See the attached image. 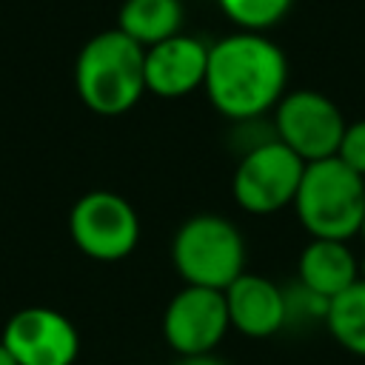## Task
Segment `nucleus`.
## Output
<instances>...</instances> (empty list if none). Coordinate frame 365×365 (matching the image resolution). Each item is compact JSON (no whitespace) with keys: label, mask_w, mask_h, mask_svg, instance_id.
Wrapping results in <instances>:
<instances>
[{"label":"nucleus","mask_w":365,"mask_h":365,"mask_svg":"<svg viewBox=\"0 0 365 365\" xmlns=\"http://www.w3.org/2000/svg\"><path fill=\"white\" fill-rule=\"evenodd\" d=\"M182 20L185 14L180 0H125L117 14V29L137 46L151 48L180 34Z\"/></svg>","instance_id":"obj_13"},{"label":"nucleus","mask_w":365,"mask_h":365,"mask_svg":"<svg viewBox=\"0 0 365 365\" xmlns=\"http://www.w3.org/2000/svg\"><path fill=\"white\" fill-rule=\"evenodd\" d=\"M228 322L251 339L274 336L288 319V299L279 285L262 274H240L225 291Z\"/></svg>","instance_id":"obj_11"},{"label":"nucleus","mask_w":365,"mask_h":365,"mask_svg":"<svg viewBox=\"0 0 365 365\" xmlns=\"http://www.w3.org/2000/svg\"><path fill=\"white\" fill-rule=\"evenodd\" d=\"M0 342L11 351L17 365H74L80 354V336L71 319L46 305L11 314Z\"/></svg>","instance_id":"obj_9"},{"label":"nucleus","mask_w":365,"mask_h":365,"mask_svg":"<svg viewBox=\"0 0 365 365\" xmlns=\"http://www.w3.org/2000/svg\"><path fill=\"white\" fill-rule=\"evenodd\" d=\"M0 365H17V359L11 356V351H9L3 342H0Z\"/></svg>","instance_id":"obj_18"},{"label":"nucleus","mask_w":365,"mask_h":365,"mask_svg":"<svg viewBox=\"0 0 365 365\" xmlns=\"http://www.w3.org/2000/svg\"><path fill=\"white\" fill-rule=\"evenodd\" d=\"M345 125L348 123L339 106L331 97L311 88L282 94V100L274 106L277 140L285 148H291L302 163L336 157Z\"/></svg>","instance_id":"obj_7"},{"label":"nucleus","mask_w":365,"mask_h":365,"mask_svg":"<svg viewBox=\"0 0 365 365\" xmlns=\"http://www.w3.org/2000/svg\"><path fill=\"white\" fill-rule=\"evenodd\" d=\"M208 46L191 34H174L145 48V91L174 100L185 97L205 83Z\"/></svg>","instance_id":"obj_10"},{"label":"nucleus","mask_w":365,"mask_h":365,"mask_svg":"<svg viewBox=\"0 0 365 365\" xmlns=\"http://www.w3.org/2000/svg\"><path fill=\"white\" fill-rule=\"evenodd\" d=\"M171 262L185 285L225 291L245 274V242L231 220L220 214H194L171 240Z\"/></svg>","instance_id":"obj_4"},{"label":"nucleus","mask_w":365,"mask_h":365,"mask_svg":"<svg viewBox=\"0 0 365 365\" xmlns=\"http://www.w3.org/2000/svg\"><path fill=\"white\" fill-rule=\"evenodd\" d=\"M145 48L120 29L94 34L77 54L74 86L86 108L103 117L131 111L145 94Z\"/></svg>","instance_id":"obj_2"},{"label":"nucleus","mask_w":365,"mask_h":365,"mask_svg":"<svg viewBox=\"0 0 365 365\" xmlns=\"http://www.w3.org/2000/svg\"><path fill=\"white\" fill-rule=\"evenodd\" d=\"M220 11L240 29V31H257L262 34L265 29L277 26L294 0H217Z\"/></svg>","instance_id":"obj_15"},{"label":"nucleus","mask_w":365,"mask_h":365,"mask_svg":"<svg viewBox=\"0 0 365 365\" xmlns=\"http://www.w3.org/2000/svg\"><path fill=\"white\" fill-rule=\"evenodd\" d=\"M336 157L351 171L365 177V120H356V123L345 125V134H342L339 148H336Z\"/></svg>","instance_id":"obj_16"},{"label":"nucleus","mask_w":365,"mask_h":365,"mask_svg":"<svg viewBox=\"0 0 365 365\" xmlns=\"http://www.w3.org/2000/svg\"><path fill=\"white\" fill-rule=\"evenodd\" d=\"M359 262V279H365V254H362V259H356Z\"/></svg>","instance_id":"obj_19"},{"label":"nucleus","mask_w":365,"mask_h":365,"mask_svg":"<svg viewBox=\"0 0 365 365\" xmlns=\"http://www.w3.org/2000/svg\"><path fill=\"white\" fill-rule=\"evenodd\" d=\"M297 217L314 240H351L365 217V177L351 171L339 157L305 163L297 197Z\"/></svg>","instance_id":"obj_3"},{"label":"nucleus","mask_w":365,"mask_h":365,"mask_svg":"<svg viewBox=\"0 0 365 365\" xmlns=\"http://www.w3.org/2000/svg\"><path fill=\"white\" fill-rule=\"evenodd\" d=\"M359 237L365 240V217H362V228H359Z\"/></svg>","instance_id":"obj_20"},{"label":"nucleus","mask_w":365,"mask_h":365,"mask_svg":"<svg viewBox=\"0 0 365 365\" xmlns=\"http://www.w3.org/2000/svg\"><path fill=\"white\" fill-rule=\"evenodd\" d=\"M177 365H225V362L217 359L214 354H194V356H180Z\"/></svg>","instance_id":"obj_17"},{"label":"nucleus","mask_w":365,"mask_h":365,"mask_svg":"<svg viewBox=\"0 0 365 365\" xmlns=\"http://www.w3.org/2000/svg\"><path fill=\"white\" fill-rule=\"evenodd\" d=\"M305 163L277 137L251 145L231 180L234 200L248 214H274L294 205Z\"/></svg>","instance_id":"obj_5"},{"label":"nucleus","mask_w":365,"mask_h":365,"mask_svg":"<svg viewBox=\"0 0 365 365\" xmlns=\"http://www.w3.org/2000/svg\"><path fill=\"white\" fill-rule=\"evenodd\" d=\"M325 322L345 351L365 356V279H356L325 305Z\"/></svg>","instance_id":"obj_14"},{"label":"nucleus","mask_w":365,"mask_h":365,"mask_svg":"<svg viewBox=\"0 0 365 365\" xmlns=\"http://www.w3.org/2000/svg\"><path fill=\"white\" fill-rule=\"evenodd\" d=\"M228 328L225 294L214 288L182 285L163 314V336L180 356L211 354Z\"/></svg>","instance_id":"obj_8"},{"label":"nucleus","mask_w":365,"mask_h":365,"mask_svg":"<svg viewBox=\"0 0 365 365\" xmlns=\"http://www.w3.org/2000/svg\"><path fill=\"white\" fill-rule=\"evenodd\" d=\"M68 234L86 257L117 262L137 248L140 217L125 197L114 191H88L68 214Z\"/></svg>","instance_id":"obj_6"},{"label":"nucleus","mask_w":365,"mask_h":365,"mask_svg":"<svg viewBox=\"0 0 365 365\" xmlns=\"http://www.w3.org/2000/svg\"><path fill=\"white\" fill-rule=\"evenodd\" d=\"M288 60L282 48L257 31H237L208 46L205 94L211 106L237 123L274 108L285 94Z\"/></svg>","instance_id":"obj_1"},{"label":"nucleus","mask_w":365,"mask_h":365,"mask_svg":"<svg viewBox=\"0 0 365 365\" xmlns=\"http://www.w3.org/2000/svg\"><path fill=\"white\" fill-rule=\"evenodd\" d=\"M299 282L322 305L359 279V262L339 240H311L299 254Z\"/></svg>","instance_id":"obj_12"}]
</instances>
